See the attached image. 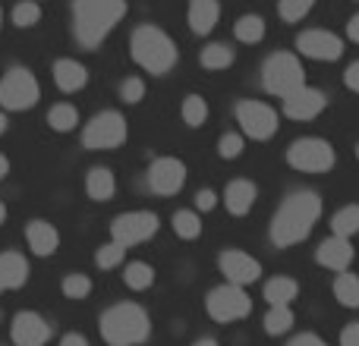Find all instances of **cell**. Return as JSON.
<instances>
[{
  "label": "cell",
  "instance_id": "4dcf8cb0",
  "mask_svg": "<svg viewBox=\"0 0 359 346\" xmlns=\"http://www.w3.org/2000/svg\"><path fill=\"white\" fill-rule=\"evenodd\" d=\"M230 63H233V48H227V44L215 41V44H208V48H202L205 69H227Z\"/></svg>",
  "mask_w": 359,
  "mask_h": 346
},
{
  "label": "cell",
  "instance_id": "7a4b0ae2",
  "mask_svg": "<svg viewBox=\"0 0 359 346\" xmlns=\"http://www.w3.org/2000/svg\"><path fill=\"white\" fill-rule=\"evenodd\" d=\"M126 16V0H73V32L86 50H95Z\"/></svg>",
  "mask_w": 359,
  "mask_h": 346
},
{
  "label": "cell",
  "instance_id": "ab89813d",
  "mask_svg": "<svg viewBox=\"0 0 359 346\" xmlns=\"http://www.w3.org/2000/svg\"><path fill=\"white\" fill-rule=\"evenodd\" d=\"M217 205V192L215 189H198L196 192V208L198 211H215Z\"/></svg>",
  "mask_w": 359,
  "mask_h": 346
},
{
  "label": "cell",
  "instance_id": "836d02e7",
  "mask_svg": "<svg viewBox=\"0 0 359 346\" xmlns=\"http://www.w3.org/2000/svg\"><path fill=\"white\" fill-rule=\"evenodd\" d=\"M60 290H63V296L67 299H86L88 293H92V277L88 274H67L63 277V284H60Z\"/></svg>",
  "mask_w": 359,
  "mask_h": 346
},
{
  "label": "cell",
  "instance_id": "3957f363",
  "mask_svg": "<svg viewBox=\"0 0 359 346\" xmlns=\"http://www.w3.org/2000/svg\"><path fill=\"white\" fill-rule=\"evenodd\" d=\"M101 337L107 346H139L151 337V318L139 303H117L101 315Z\"/></svg>",
  "mask_w": 359,
  "mask_h": 346
},
{
  "label": "cell",
  "instance_id": "9c48e42d",
  "mask_svg": "<svg viewBox=\"0 0 359 346\" xmlns=\"http://www.w3.org/2000/svg\"><path fill=\"white\" fill-rule=\"evenodd\" d=\"M287 164L303 173H328L334 167V148L325 139H312V136L297 139L287 148Z\"/></svg>",
  "mask_w": 359,
  "mask_h": 346
},
{
  "label": "cell",
  "instance_id": "7402d4cb",
  "mask_svg": "<svg viewBox=\"0 0 359 346\" xmlns=\"http://www.w3.org/2000/svg\"><path fill=\"white\" fill-rule=\"evenodd\" d=\"M217 16H221L217 0H189V29L196 35H208L217 25Z\"/></svg>",
  "mask_w": 359,
  "mask_h": 346
},
{
  "label": "cell",
  "instance_id": "bcb514c9",
  "mask_svg": "<svg viewBox=\"0 0 359 346\" xmlns=\"http://www.w3.org/2000/svg\"><path fill=\"white\" fill-rule=\"evenodd\" d=\"M6 173H10V158L0 155V179H6Z\"/></svg>",
  "mask_w": 359,
  "mask_h": 346
},
{
  "label": "cell",
  "instance_id": "277c9868",
  "mask_svg": "<svg viewBox=\"0 0 359 346\" xmlns=\"http://www.w3.org/2000/svg\"><path fill=\"white\" fill-rule=\"evenodd\" d=\"M130 50H133V60H136L145 73H155V76H164L168 69H174V63H177V44L170 41V35L161 32L158 25H139V29L133 32Z\"/></svg>",
  "mask_w": 359,
  "mask_h": 346
},
{
  "label": "cell",
  "instance_id": "52a82bcc",
  "mask_svg": "<svg viewBox=\"0 0 359 346\" xmlns=\"http://www.w3.org/2000/svg\"><path fill=\"white\" fill-rule=\"evenodd\" d=\"M126 142V120L117 111H101L82 130V145L88 151H111Z\"/></svg>",
  "mask_w": 359,
  "mask_h": 346
},
{
  "label": "cell",
  "instance_id": "5bb4252c",
  "mask_svg": "<svg viewBox=\"0 0 359 346\" xmlns=\"http://www.w3.org/2000/svg\"><path fill=\"white\" fill-rule=\"evenodd\" d=\"M217 268H221V274L227 277V284H236V286H249L262 277V265L249 252H243V249H227V252H221Z\"/></svg>",
  "mask_w": 359,
  "mask_h": 346
},
{
  "label": "cell",
  "instance_id": "f35d334b",
  "mask_svg": "<svg viewBox=\"0 0 359 346\" xmlns=\"http://www.w3.org/2000/svg\"><path fill=\"white\" fill-rule=\"evenodd\" d=\"M142 95H145V82L139 79V76H130V79L120 85V98H123L126 104H139Z\"/></svg>",
  "mask_w": 359,
  "mask_h": 346
},
{
  "label": "cell",
  "instance_id": "d590c367",
  "mask_svg": "<svg viewBox=\"0 0 359 346\" xmlns=\"http://www.w3.org/2000/svg\"><path fill=\"white\" fill-rule=\"evenodd\" d=\"M38 19H41V6H38V0H25V4L13 6V25H19V29H32Z\"/></svg>",
  "mask_w": 359,
  "mask_h": 346
},
{
  "label": "cell",
  "instance_id": "30bf717a",
  "mask_svg": "<svg viewBox=\"0 0 359 346\" xmlns=\"http://www.w3.org/2000/svg\"><path fill=\"white\" fill-rule=\"evenodd\" d=\"M161 221H158L155 211H126V214H117L111 223V240L120 242V246H139V242L151 240L158 233Z\"/></svg>",
  "mask_w": 359,
  "mask_h": 346
},
{
  "label": "cell",
  "instance_id": "ee69618b",
  "mask_svg": "<svg viewBox=\"0 0 359 346\" xmlns=\"http://www.w3.org/2000/svg\"><path fill=\"white\" fill-rule=\"evenodd\" d=\"M60 346H88V337L79 334V331H69V334L60 337Z\"/></svg>",
  "mask_w": 359,
  "mask_h": 346
},
{
  "label": "cell",
  "instance_id": "cb8c5ba5",
  "mask_svg": "<svg viewBox=\"0 0 359 346\" xmlns=\"http://www.w3.org/2000/svg\"><path fill=\"white\" fill-rule=\"evenodd\" d=\"M297 296H299V284L293 277H271L265 284L268 305H290Z\"/></svg>",
  "mask_w": 359,
  "mask_h": 346
},
{
  "label": "cell",
  "instance_id": "4fadbf2b",
  "mask_svg": "<svg viewBox=\"0 0 359 346\" xmlns=\"http://www.w3.org/2000/svg\"><path fill=\"white\" fill-rule=\"evenodd\" d=\"M50 324L44 321L38 312L25 309V312H16L10 321V340L13 346H44L50 340Z\"/></svg>",
  "mask_w": 359,
  "mask_h": 346
},
{
  "label": "cell",
  "instance_id": "681fc988",
  "mask_svg": "<svg viewBox=\"0 0 359 346\" xmlns=\"http://www.w3.org/2000/svg\"><path fill=\"white\" fill-rule=\"evenodd\" d=\"M4 132H6V113L0 111V136H4Z\"/></svg>",
  "mask_w": 359,
  "mask_h": 346
},
{
  "label": "cell",
  "instance_id": "d6986e66",
  "mask_svg": "<svg viewBox=\"0 0 359 346\" xmlns=\"http://www.w3.org/2000/svg\"><path fill=\"white\" fill-rule=\"evenodd\" d=\"M25 240H29V249L38 258H50V255L60 249V233H57V227L48 221H29Z\"/></svg>",
  "mask_w": 359,
  "mask_h": 346
},
{
  "label": "cell",
  "instance_id": "74e56055",
  "mask_svg": "<svg viewBox=\"0 0 359 346\" xmlns=\"http://www.w3.org/2000/svg\"><path fill=\"white\" fill-rule=\"evenodd\" d=\"M243 136H236V132H224L221 139H217V155L224 158V161H233V158L243 155Z\"/></svg>",
  "mask_w": 359,
  "mask_h": 346
},
{
  "label": "cell",
  "instance_id": "d4e9b609",
  "mask_svg": "<svg viewBox=\"0 0 359 346\" xmlns=\"http://www.w3.org/2000/svg\"><path fill=\"white\" fill-rule=\"evenodd\" d=\"M123 284L136 293L149 290V286L155 284V268H151L149 261H130V265L123 268Z\"/></svg>",
  "mask_w": 359,
  "mask_h": 346
},
{
  "label": "cell",
  "instance_id": "4316f807",
  "mask_svg": "<svg viewBox=\"0 0 359 346\" xmlns=\"http://www.w3.org/2000/svg\"><path fill=\"white\" fill-rule=\"evenodd\" d=\"M331 230H334V236H344V240L356 236L359 233V205H344L341 211H334Z\"/></svg>",
  "mask_w": 359,
  "mask_h": 346
},
{
  "label": "cell",
  "instance_id": "f6af8a7d",
  "mask_svg": "<svg viewBox=\"0 0 359 346\" xmlns=\"http://www.w3.org/2000/svg\"><path fill=\"white\" fill-rule=\"evenodd\" d=\"M347 38L359 44V13H356V16H350V22H347Z\"/></svg>",
  "mask_w": 359,
  "mask_h": 346
},
{
  "label": "cell",
  "instance_id": "ac0fdd59",
  "mask_svg": "<svg viewBox=\"0 0 359 346\" xmlns=\"http://www.w3.org/2000/svg\"><path fill=\"white\" fill-rule=\"evenodd\" d=\"M29 284V258L22 252H0V293Z\"/></svg>",
  "mask_w": 359,
  "mask_h": 346
},
{
  "label": "cell",
  "instance_id": "7c38bea8",
  "mask_svg": "<svg viewBox=\"0 0 359 346\" xmlns=\"http://www.w3.org/2000/svg\"><path fill=\"white\" fill-rule=\"evenodd\" d=\"M297 48H299V54H303V57L325 60V63L341 60V57H344V41L334 35V32H328V29H306V32H299Z\"/></svg>",
  "mask_w": 359,
  "mask_h": 346
},
{
  "label": "cell",
  "instance_id": "816d5d0a",
  "mask_svg": "<svg viewBox=\"0 0 359 346\" xmlns=\"http://www.w3.org/2000/svg\"><path fill=\"white\" fill-rule=\"evenodd\" d=\"M356 158H359V145H356Z\"/></svg>",
  "mask_w": 359,
  "mask_h": 346
},
{
  "label": "cell",
  "instance_id": "d6a6232c",
  "mask_svg": "<svg viewBox=\"0 0 359 346\" xmlns=\"http://www.w3.org/2000/svg\"><path fill=\"white\" fill-rule=\"evenodd\" d=\"M48 123H50V130H57V132H69L79 123V111H76L73 104H54L48 113Z\"/></svg>",
  "mask_w": 359,
  "mask_h": 346
},
{
  "label": "cell",
  "instance_id": "ffe728a7",
  "mask_svg": "<svg viewBox=\"0 0 359 346\" xmlns=\"http://www.w3.org/2000/svg\"><path fill=\"white\" fill-rule=\"evenodd\" d=\"M255 198H259V189H255V183H249V179H230L227 189H224V205H227V211L233 217L249 214Z\"/></svg>",
  "mask_w": 359,
  "mask_h": 346
},
{
  "label": "cell",
  "instance_id": "484cf974",
  "mask_svg": "<svg viewBox=\"0 0 359 346\" xmlns=\"http://www.w3.org/2000/svg\"><path fill=\"white\" fill-rule=\"evenodd\" d=\"M233 35H236V41H243V44L262 41V38H265V19L255 16V13H246V16L236 19Z\"/></svg>",
  "mask_w": 359,
  "mask_h": 346
},
{
  "label": "cell",
  "instance_id": "1f68e13d",
  "mask_svg": "<svg viewBox=\"0 0 359 346\" xmlns=\"http://www.w3.org/2000/svg\"><path fill=\"white\" fill-rule=\"evenodd\" d=\"M208 120V104H205L202 95H186L183 101V123L192 126V130H198V126Z\"/></svg>",
  "mask_w": 359,
  "mask_h": 346
},
{
  "label": "cell",
  "instance_id": "c3c4849f",
  "mask_svg": "<svg viewBox=\"0 0 359 346\" xmlns=\"http://www.w3.org/2000/svg\"><path fill=\"white\" fill-rule=\"evenodd\" d=\"M6 214H10V211H6V205L0 202V227H4V223H6Z\"/></svg>",
  "mask_w": 359,
  "mask_h": 346
},
{
  "label": "cell",
  "instance_id": "2e32d148",
  "mask_svg": "<svg viewBox=\"0 0 359 346\" xmlns=\"http://www.w3.org/2000/svg\"><path fill=\"white\" fill-rule=\"evenodd\" d=\"M325 104H328V98H325L322 88L303 85L299 92H293L284 98V113L290 120H316L318 113L325 111Z\"/></svg>",
  "mask_w": 359,
  "mask_h": 346
},
{
  "label": "cell",
  "instance_id": "ba28073f",
  "mask_svg": "<svg viewBox=\"0 0 359 346\" xmlns=\"http://www.w3.org/2000/svg\"><path fill=\"white\" fill-rule=\"evenodd\" d=\"M205 309H208V315L215 318L217 324H230V321H240V318H246L249 312H252V299H249V293L243 290V286L221 284L205 296Z\"/></svg>",
  "mask_w": 359,
  "mask_h": 346
},
{
  "label": "cell",
  "instance_id": "6da1fadb",
  "mask_svg": "<svg viewBox=\"0 0 359 346\" xmlns=\"http://www.w3.org/2000/svg\"><path fill=\"white\" fill-rule=\"evenodd\" d=\"M322 217V195L318 192H293L280 202L271 217V242L280 249L297 246L312 233V227Z\"/></svg>",
  "mask_w": 359,
  "mask_h": 346
},
{
  "label": "cell",
  "instance_id": "7dc6e473",
  "mask_svg": "<svg viewBox=\"0 0 359 346\" xmlns=\"http://www.w3.org/2000/svg\"><path fill=\"white\" fill-rule=\"evenodd\" d=\"M192 346H217V340H211V337H202V340H196Z\"/></svg>",
  "mask_w": 359,
  "mask_h": 346
},
{
  "label": "cell",
  "instance_id": "60d3db41",
  "mask_svg": "<svg viewBox=\"0 0 359 346\" xmlns=\"http://www.w3.org/2000/svg\"><path fill=\"white\" fill-rule=\"evenodd\" d=\"M344 82H347L350 92L359 95V60H353V63L347 67V73H344Z\"/></svg>",
  "mask_w": 359,
  "mask_h": 346
},
{
  "label": "cell",
  "instance_id": "e575fe53",
  "mask_svg": "<svg viewBox=\"0 0 359 346\" xmlns=\"http://www.w3.org/2000/svg\"><path fill=\"white\" fill-rule=\"evenodd\" d=\"M123 255H126V246H120V242H107V246H98V252H95V265L104 268V271H111V268L123 265Z\"/></svg>",
  "mask_w": 359,
  "mask_h": 346
},
{
  "label": "cell",
  "instance_id": "e0dca14e",
  "mask_svg": "<svg viewBox=\"0 0 359 346\" xmlns=\"http://www.w3.org/2000/svg\"><path fill=\"white\" fill-rule=\"evenodd\" d=\"M353 242L344 240V236H328V240L318 242L316 249V258L322 268H328V271H337L344 274L350 265H353Z\"/></svg>",
  "mask_w": 359,
  "mask_h": 346
},
{
  "label": "cell",
  "instance_id": "7bdbcfd3",
  "mask_svg": "<svg viewBox=\"0 0 359 346\" xmlns=\"http://www.w3.org/2000/svg\"><path fill=\"white\" fill-rule=\"evenodd\" d=\"M341 346H359V324H347V328H344Z\"/></svg>",
  "mask_w": 359,
  "mask_h": 346
},
{
  "label": "cell",
  "instance_id": "83f0119b",
  "mask_svg": "<svg viewBox=\"0 0 359 346\" xmlns=\"http://www.w3.org/2000/svg\"><path fill=\"white\" fill-rule=\"evenodd\" d=\"M334 296L341 305H347V309H359V277L350 271L337 274L334 280Z\"/></svg>",
  "mask_w": 359,
  "mask_h": 346
},
{
  "label": "cell",
  "instance_id": "f1b7e54d",
  "mask_svg": "<svg viewBox=\"0 0 359 346\" xmlns=\"http://www.w3.org/2000/svg\"><path fill=\"white\" fill-rule=\"evenodd\" d=\"M174 233L180 240H198L202 236V217H198V211H177L174 214Z\"/></svg>",
  "mask_w": 359,
  "mask_h": 346
},
{
  "label": "cell",
  "instance_id": "5b68a950",
  "mask_svg": "<svg viewBox=\"0 0 359 346\" xmlns=\"http://www.w3.org/2000/svg\"><path fill=\"white\" fill-rule=\"evenodd\" d=\"M262 85H265V92L278 95V98H287V95L299 92V88L306 85L303 63L293 54H287V50H278V54H271L265 60V67H262Z\"/></svg>",
  "mask_w": 359,
  "mask_h": 346
},
{
  "label": "cell",
  "instance_id": "8992f818",
  "mask_svg": "<svg viewBox=\"0 0 359 346\" xmlns=\"http://www.w3.org/2000/svg\"><path fill=\"white\" fill-rule=\"evenodd\" d=\"M38 98H41V88H38V79L32 76V69H6L4 79H0V107L4 111H29V107L38 104Z\"/></svg>",
  "mask_w": 359,
  "mask_h": 346
},
{
  "label": "cell",
  "instance_id": "f907efd6",
  "mask_svg": "<svg viewBox=\"0 0 359 346\" xmlns=\"http://www.w3.org/2000/svg\"><path fill=\"white\" fill-rule=\"evenodd\" d=\"M0 25H4V13H0Z\"/></svg>",
  "mask_w": 359,
  "mask_h": 346
},
{
  "label": "cell",
  "instance_id": "f546056e",
  "mask_svg": "<svg viewBox=\"0 0 359 346\" xmlns=\"http://www.w3.org/2000/svg\"><path fill=\"white\" fill-rule=\"evenodd\" d=\"M293 328V309L290 305H271L265 315V334L271 337H280Z\"/></svg>",
  "mask_w": 359,
  "mask_h": 346
},
{
  "label": "cell",
  "instance_id": "9a60e30c",
  "mask_svg": "<svg viewBox=\"0 0 359 346\" xmlns=\"http://www.w3.org/2000/svg\"><path fill=\"white\" fill-rule=\"evenodd\" d=\"M186 183V164L180 158H158L149 167V186L158 195H177Z\"/></svg>",
  "mask_w": 359,
  "mask_h": 346
},
{
  "label": "cell",
  "instance_id": "b9f144b4",
  "mask_svg": "<svg viewBox=\"0 0 359 346\" xmlns=\"http://www.w3.org/2000/svg\"><path fill=\"white\" fill-rule=\"evenodd\" d=\"M287 346H328V343H325L318 334H299V337H293Z\"/></svg>",
  "mask_w": 359,
  "mask_h": 346
},
{
  "label": "cell",
  "instance_id": "44dd1931",
  "mask_svg": "<svg viewBox=\"0 0 359 346\" xmlns=\"http://www.w3.org/2000/svg\"><path fill=\"white\" fill-rule=\"evenodd\" d=\"M54 82H57V88L60 92H67V95H73V92H79V88H86V82H88V69L82 67L79 60H57L54 63Z\"/></svg>",
  "mask_w": 359,
  "mask_h": 346
},
{
  "label": "cell",
  "instance_id": "8d00e7d4",
  "mask_svg": "<svg viewBox=\"0 0 359 346\" xmlns=\"http://www.w3.org/2000/svg\"><path fill=\"white\" fill-rule=\"evenodd\" d=\"M316 6V0H280L278 4V13L284 22H299V19H306V13Z\"/></svg>",
  "mask_w": 359,
  "mask_h": 346
},
{
  "label": "cell",
  "instance_id": "603a6c76",
  "mask_svg": "<svg viewBox=\"0 0 359 346\" xmlns=\"http://www.w3.org/2000/svg\"><path fill=\"white\" fill-rule=\"evenodd\" d=\"M86 192L92 202H111L117 192V179H114L111 167H92L86 177Z\"/></svg>",
  "mask_w": 359,
  "mask_h": 346
},
{
  "label": "cell",
  "instance_id": "8fae6325",
  "mask_svg": "<svg viewBox=\"0 0 359 346\" xmlns=\"http://www.w3.org/2000/svg\"><path fill=\"white\" fill-rule=\"evenodd\" d=\"M236 123H240V130L246 132L249 139H255V142L271 139L280 126L278 111H274L271 104H265V101H240V104H236Z\"/></svg>",
  "mask_w": 359,
  "mask_h": 346
}]
</instances>
